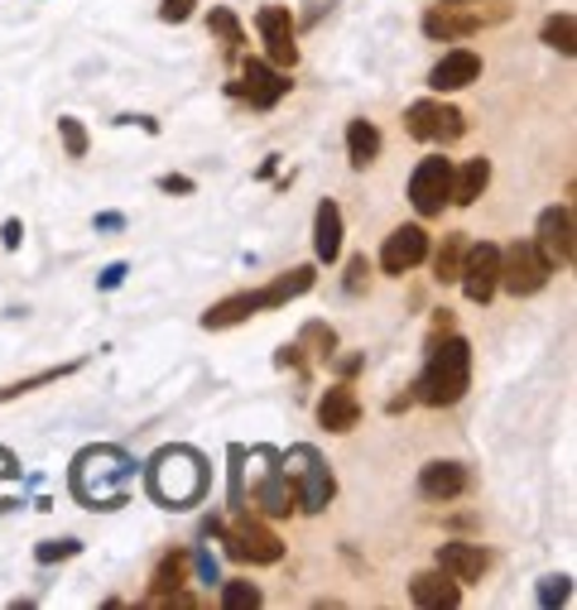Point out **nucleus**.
I'll list each match as a JSON object with an SVG mask.
<instances>
[{
	"mask_svg": "<svg viewBox=\"0 0 577 610\" xmlns=\"http://www.w3.org/2000/svg\"><path fill=\"white\" fill-rule=\"evenodd\" d=\"M216 539L226 543V553L236 562H251V568H274L284 558V543L270 525H260L255 515H236L231 525H216Z\"/></svg>",
	"mask_w": 577,
	"mask_h": 610,
	"instance_id": "6",
	"label": "nucleus"
},
{
	"mask_svg": "<svg viewBox=\"0 0 577 610\" xmlns=\"http://www.w3.org/2000/svg\"><path fill=\"white\" fill-rule=\"evenodd\" d=\"M346 154H352V169H371L381 154V130L371 121H352L346 125Z\"/></svg>",
	"mask_w": 577,
	"mask_h": 610,
	"instance_id": "25",
	"label": "nucleus"
},
{
	"mask_svg": "<svg viewBox=\"0 0 577 610\" xmlns=\"http://www.w3.org/2000/svg\"><path fill=\"white\" fill-rule=\"evenodd\" d=\"M193 179H183V173H164V179H159V193H179V197H188L193 193Z\"/></svg>",
	"mask_w": 577,
	"mask_h": 610,
	"instance_id": "41",
	"label": "nucleus"
},
{
	"mask_svg": "<svg viewBox=\"0 0 577 610\" xmlns=\"http://www.w3.org/2000/svg\"><path fill=\"white\" fill-rule=\"evenodd\" d=\"M125 274H130L125 260H111V265L97 274V288H101V294H111V288H121V284H125Z\"/></svg>",
	"mask_w": 577,
	"mask_h": 610,
	"instance_id": "39",
	"label": "nucleus"
},
{
	"mask_svg": "<svg viewBox=\"0 0 577 610\" xmlns=\"http://www.w3.org/2000/svg\"><path fill=\"white\" fill-rule=\"evenodd\" d=\"M486 183H490V159H467L462 169H453V193H447V202L472 207V202L486 193Z\"/></svg>",
	"mask_w": 577,
	"mask_h": 610,
	"instance_id": "23",
	"label": "nucleus"
},
{
	"mask_svg": "<svg viewBox=\"0 0 577 610\" xmlns=\"http://www.w3.org/2000/svg\"><path fill=\"white\" fill-rule=\"evenodd\" d=\"M371 279V260L366 255H352V265H346V294H361Z\"/></svg>",
	"mask_w": 577,
	"mask_h": 610,
	"instance_id": "38",
	"label": "nucleus"
},
{
	"mask_svg": "<svg viewBox=\"0 0 577 610\" xmlns=\"http://www.w3.org/2000/svg\"><path fill=\"white\" fill-rule=\"evenodd\" d=\"M97 231H125V216L121 212H97Z\"/></svg>",
	"mask_w": 577,
	"mask_h": 610,
	"instance_id": "44",
	"label": "nucleus"
},
{
	"mask_svg": "<svg viewBox=\"0 0 577 610\" xmlns=\"http://www.w3.org/2000/svg\"><path fill=\"white\" fill-rule=\"evenodd\" d=\"M193 10H198V0H164V6H159V20L183 24V20H193Z\"/></svg>",
	"mask_w": 577,
	"mask_h": 610,
	"instance_id": "37",
	"label": "nucleus"
},
{
	"mask_svg": "<svg viewBox=\"0 0 577 610\" xmlns=\"http://www.w3.org/2000/svg\"><path fill=\"white\" fill-rule=\"evenodd\" d=\"M255 313L260 308H255L251 288H245V294H231L222 303H212V308L202 313V327H207V332H226V327H236V323H245V317H255Z\"/></svg>",
	"mask_w": 577,
	"mask_h": 610,
	"instance_id": "24",
	"label": "nucleus"
},
{
	"mask_svg": "<svg viewBox=\"0 0 577 610\" xmlns=\"http://www.w3.org/2000/svg\"><path fill=\"white\" fill-rule=\"evenodd\" d=\"M476 78H482V58L472 49H447L438 63H433L428 87L433 92H462V87H472Z\"/></svg>",
	"mask_w": 577,
	"mask_h": 610,
	"instance_id": "16",
	"label": "nucleus"
},
{
	"mask_svg": "<svg viewBox=\"0 0 577 610\" xmlns=\"http://www.w3.org/2000/svg\"><path fill=\"white\" fill-rule=\"evenodd\" d=\"M207 457L198 453V447H159V453L150 457V467H144V490L164 505V510H193V505L207 496Z\"/></svg>",
	"mask_w": 577,
	"mask_h": 610,
	"instance_id": "2",
	"label": "nucleus"
},
{
	"mask_svg": "<svg viewBox=\"0 0 577 610\" xmlns=\"http://www.w3.org/2000/svg\"><path fill=\"white\" fill-rule=\"evenodd\" d=\"M14 490H20V457L10 447H0V510L14 505Z\"/></svg>",
	"mask_w": 577,
	"mask_h": 610,
	"instance_id": "33",
	"label": "nucleus"
},
{
	"mask_svg": "<svg viewBox=\"0 0 577 610\" xmlns=\"http://www.w3.org/2000/svg\"><path fill=\"white\" fill-rule=\"evenodd\" d=\"M82 553V543L78 539H43L39 548H34V558L49 568V562H63V558H78Z\"/></svg>",
	"mask_w": 577,
	"mask_h": 610,
	"instance_id": "36",
	"label": "nucleus"
},
{
	"mask_svg": "<svg viewBox=\"0 0 577 610\" xmlns=\"http://www.w3.org/2000/svg\"><path fill=\"white\" fill-rule=\"evenodd\" d=\"M274 366H280V370H303L298 342H294V346H280V352H274Z\"/></svg>",
	"mask_w": 577,
	"mask_h": 610,
	"instance_id": "43",
	"label": "nucleus"
},
{
	"mask_svg": "<svg viewBox=\"0 0 577 610\" xmlns=\"http://www.w3.org/2000/svg\"><path fill=\"white\" fill-rule=\"evenodd\" d=\"M241 471L251 476V505H255L260 515L288 519V515L298 510L294 486H288V476H284L280 453H274V447H251V453L241 447Z\"/></svg>",
	"mask_w": 577,
	"mask_h": 610,
	"instance_id": "4",
	"label": "nucleus"
},
{
	"mask_svg": "<svg viewBox=\"0 0 577 610\" xmlns=\"http://www.w3.org/2000/svg\"><path fill=\"white\" fill-rule=\"evenodd\" d=\"M467 486H472V476L462 461H428L424 471H418V496L424 500H457V496H467Z\"/></svg>",
	"mask_w": 577,
	"mask_h": 610,
	"instance_id": "17",
	"label": "nucleus"
},
{
	"mask_svg": "<svg viewBox=\"0 0 577 610\" xmlns=\"http://www.w3.org/2000/svg\"><path fill=\"white\" fill-rule=\"evenodd\" d=\"M288 72H280L274 63H265V58H251L241 72V82H231V96H241V101H251L255 111H270V106H280V101L288 96Z\"/></svg>",
	"mask_w": 577,
	"mask_h": 610,
	"instance_id": "12",
	"label": "nucleus"
},
{
	"mask_svg": "<svg viewBox=\"0 0 577 610\" xmlns=\"http://www.w3.org/2000/svg\"><path fill=\"white\" fill-rule=\"evenodd\" d=\"M280 467L288 476V486H294V500L303 515H323L332 496H337V481H332V467L323 461V453L308 443L288 447V453H280Z\"/></svg>",
	"mask_w": 577,
	"mask_h": 610,
	"instance_id": "5",
	"label": "nucleus"
},
{
	"mask_svg": "<svg viewBox=\"0 0 577 610\" xmlns=\"http://www.w3.org/2000/svg\"><path fill=\"white\" fill-rule=\"evenodd\" d=\"M313 284H317V270L313 265H294L288 274H280V279H270L265 288H251V298H255L260 313H270V308H284V303L303 298Z\"/></svg>",
	"mask_w": 577,
	"mask_h": 610,
	"instance_id": "18",
	"label": "nucleus"
},
{
	"mask_svg": "<svg viewBox=\"0 0 577 610\" xmlns=\"http://www.w3.org/2000/svg\"><path fill=\"white\" fill-rule=\"evenodd\" d=\"M409 601L424 606V610H453V606H462V587L443 568H433V572H418L409 582Z\"/></svg>",
	"mask_w": 577,
	"mask_h": 610,
	"instance_id": "21",
	"label": "nucleus"
},
{
	"mask_svg": "<svg viewBox=\"0 0 577 610\" xmlns=\"http://www.w3.org/2000/svg\"><path fill=\"white\" fill-rule=\"evenodd\" d=\"M467 231H453V236H443V251L433 255V279L438 284H457V270H462V255H467Z\"/></svg>",
	"mask_w": 577,
	"mask_h": 610,
	"instance_id": "27",
	"label": "nucleus"
},
{
	"mask_svg": "<svg viewBox=\"0 0 577 610\" xmlns=\"http://www.w3.org/2000/svg\"><path fill=\"white\" fill-rule=\"evenodd\" d=\"M222 587V610H255L265 606V597H260L255 582H216Z\"/></svg>",
	"mask_w": 577,
	"mask_h": 610,
	"instance_id": "32",
	"label": "nucleus"
},
{
	"mask_svg": "<svg viewBox=\"0 0 577 610\" xmlns=\"http://www.w3.org/2000/svg\"><path fill=\"white\" fill-rule=\"evenodd\" d=\"M366 366V356H342V375H352V370H361Z\"/></svg>",
	"mask_w": 577,
	"mask_h": 610,
	"instance_id": "45",
	"label": "nucleus"
},
{
	"mask_svg": "<svg viewBox=\"0 0 577 610\" xmlns=\"http://www.w3.org/2000/svg\"><path fill=\"white\" fill-rule=\"evenodd\" d=\"M573 601V577H544L539 582V606L544 610H558Z\"/></svg>",
	"mask_w": 577,
	"mask_h": 610,
	"instance_id": "35",
	"label": "nucleus"
},
{
	"mask_svg": "<svg viewBox=\"0 0 577 610\" xmlns=\"http://www.w3.org/2000/svg\"><path fill=\"white\" fill-rule=\"evenodd\" d=\"M188 582V553H164L154 568V597H169V591H183Z\"/></svg>",
	"mask_w": 577,
	"mask_h": 610,
	"instance_id": "29",
	"label": "nucleus"
},
{
	"mask_svg": "<svg viewBox=\"0 0 577 610\" xmlns=\"http://www.w3.org/2000/svg\"><path fill=\"white\" fill-rule=\"evenodd\" d=\"M548 49H558L563 58H573L577 53V20H573V10H558V14H548L544 20V34H539Z\"/></svg>",
	"mask_w": 577,
	"mask_h": 610,
	"instance_id": "28",
	"label": "nucleus"
},
{
	"mask_svg": "<svg viewBox=\"0 0 577 610\" xmlns=\"http://www.w3.org/2000/svg\"><path fill=\"white\" fill-rule=\"evenodd\" d=\"M313 255L317 265H332L342 255V207L332 197H323L313 212Z\"/></svg>",
	"mask_w": 577,
	"mask_h": 610,
	"instance_id": "22",
	"label": "nucleus"
},
{
	"mask_svg": "<svg viewBox=\"0 0 577 610\" xmlns=\"http://www.w3.org/2000/svg\"><path fill=\"white\" fill-rule=\"evenodd\" d=\"M453 6H467V0H453Z\"/></svg>",
	"mask_w": 577,
	"mask_h": 610,
	"instance_id": "46",
	"label": "nucleus"
},
{
	"mask_svg": "<svg viewBox=\"0 0 577 610\" xmlns=\"http://www.w3.org/2000/svg\"><path fill=\"white\" fill-rule=\"evenodd\" d=\"M548 279H554V265L539 255V245L534 241H515V245H505L500 251V288L505 294L529 298V294H539Z\"/></svg>",
	"mask_w": 577,
	"mask_h": 610,
	"instance_id": "7",
	"label": "nucleus"
},
{
	"mask_svg": "<svg viewBox=\"0 0 577 610\" xmlns=\"http://www.w3.org/2000/svg\"><path fill=\"white\" fill-rule=\"evenodd\" d=\"M58 135H63L68 159H87V130H82L78 115H58Z\"/></svg>",
	"mask_w": 577,
	"mask_h": 610,
	"instance_id": "34",
	"label": "nucleus"
},
{
	"mask_svg": "<svg viewBox=\"0 0 577 610\" xmlns=\"http://www.w3.org/2000/svg\"><path fill=\"white\" fill-rule=\"evenodd\" d=\"M207 29L216 39H222V49L226 53H241V43H245V29H241V20L231 14L226 6H212V14H207Z\"/></svg>",
	"mask_w": 577,
	"mask_h": 610,
	"instance_id": "30",
	"label": "nucleus"
},
{
	"mask_svg": "<svg viewBox=\"0 0 577 610\" xmlns=\"http://www.w3.org/2000/svg\"><path fill=\"white\" fill-rule=\"evenodd\" d=\"M87 366V360H68V366H49V370H39V375H24V380H14L0 389V404H10V399H20V395H34V389L43 385H58V380H68V375H78Z\"/></svg>",
	"mask_w": 577,
	"mask_h": 610,
	"instance_id": "26",
	"label": "nucleus"
},
{
	"mask_svg": "<svg viewBox=\"0 0 577 610\" xmlns=\"http://www.w3.org/2000/svg\"><path fill=\"white\" fill-rule=\"evenodd\" d=\"M534 245H539V255H544L554 270H568L573 260H577V222H573V207H568V202H558V207H544V212H539Z\"/></svg>",
	"mask_w": 577,
	"mask_h": 610,
	"instance_id": "8",
	"label": "nucleus"
},
{
	"mask_svg": "<svg viewBox=\"0 0 577 610\" xmlns=\"http://www.w3.org/2000/svg\"><path fill=\"white\" fill-rule=\"evenodd\" d=\"M447 193H453V164L443 154L418 159V169L409 173V202L418 216H443Z\"/></svg>",
	"mask_w": 577,
	"mask_h": 610,
	"instance_id": "9",
	"label": "nucleus"
},
{
	"mask_svg": "<svg viewBox=\"0 0 577 610\" xmlns=\"http://www.w3.org/2000/svg\"><path fill=\"white\" fill-rule=\"evenodd\" d=\"M457 284H462V294H467L472 303H490V294L500 288V245L472 241L467 255H462Z\"/></svg>",
	"mask_w": 577,
	"mask_h": 610,
	"instance_id": "10",
	"label": "nucleus"
},
{
	"mask_svg": "<svg viewBox=\"0 0 577 610\" xmlns=\"http://www.w3.org/2000/svg\"><path fill=\"white\" fill-rule=\"evenodd\" d=\"M317 424H323L327 433H352L361 424V399L346 380L323 389V399H317Z\"/></svg>",
	"mask_w": 577,
	"mask_h": 610,
	"instance_id": "15",
	"label": "nucleus"
},
{
	"mask_svg": "<svg viewBox=\"0 0 577 610\" xmlns=\"http://www.w3.org/2000/svg\"><path fill=\"white\" fill-rule=\"evenodd\" d=\"M130 481H135V457H130L125 447H111V443L82 447V453L72 457V471H68L72 500L87 505V510H121Z\"/></svg>",
	"mask_w": 577,
	"mask_h": 610,
	"instance_id": "1",
	"label": "nucleus"
},
{
	"mask_svg": "<svg viewBox=\"0 0 577 610\" xmlns=\"http://www.w3.org/2000/svg\"><path fill=\"white\" fill-rule=\"evenodd\" d=\"M476 29H482V14L467 10V6H453V0H447L443 10H428V14H424V34H428V39H443V43L472 39Z\"/></svg>",
	"mask_w": 577,
	"mask_h": 610,
	"instance_id": "19",
	"label": "nucleus"
},
{
	"mask_svg": "<svg viewBox=\"0 0 577 610\" xmlns=\"http://www.w3.org/2000/svg\"><path fill=\"white\" fill-rule=\"evenodd\" d=\"M298 352H313L317 360H332V352H337V332H332L327 323H303Z\"/></svg>",
	"mask_w": 577,
	"mask_h": 610,
	"instance_id": "31",
	"label": "nucleus"
},
{
	"mask_svg": "<svg viewBox=\"0 0 577 610\" xmlns=\"http://www.w3.org/2000/svg\"><path fill=\"white\" fill-rule=\"evenodd\" d=\"M404 130L424 144H447L467 130V121H462V111L447 106V101H414V106L404 111Z\"/></svg>",
	"mask_w": 577,
	"mask_h": 610,
	"instance_id": "11",
	"label": "nucleus"
},
{
	"mask_svg": "<svg viewBox=\"0 0 577 610\" xmlns=\"http://www.w3.org/2000/svg\"><path fill=\"white\" fill-rule=\"evenodd\" d=\"M424 260H428V231L414 226V222L395 226L385 236V245H381V270L395 274V279H399V274H409V270H418Z\"/></svg>",
	"mask_w": 577,
	"mask_h": 610,
	"instance_id": "14",
	"label": "nucleus"
},
{
	"mask_svg": "<svg viewBox=\"0 0 577 610\" xmlns=\"http://www.w3.org/2000/svg\"><path fill=\"white\" fill-rule=\"evenodd\" d=\"M255 29H260V43H265V63H274V68H294L298 63L294 14H288V6H260L255 10Z\"/></svg>",
	"mask_w": 577,
	"mask_h": 610,
	"instance_id": "13",
	"label": "nucleus"
},
{
	"mask_svg": "<svg viewBox=\"0 0 577 610\" xmlns=\"http://www.w3.org/2000/svg\"><path fill=\"white\" fill-rule=\"evenodd\" d=\"M472 389V342L447 332L443 342L428 346V360L414 380V399L428 409H453V404Z\"/></svg>",
	"mask_w": 577,
	"mask_h": 610,
	"instance_id": "3",
	"label": "nucleus"
},
{
	"mask_svg": "<svg viewBox=\"0 0 577 610\" xmlns=\"http://www.w3.org/2000/svg\"><path fill=\"white\" fill-rule=\"evenodd\" d=\"M193 568H198V577H202V582H207V587L222 582V572H216V558L207 553V548H198V553H193Z\"/></svg>",
	"mask_w": 577,
	"mask_h": 610,
	"instance_id": "40",
	"label": "nucleus"
},
{
	"mask_svg": "<svg viewBox=\"0 0 577 610\" xmlns=\"http://www.w3.org/2000/svg\"><path fill=\"white\" fill-rule=\"evenodd\" d=\"M20 241H24V222L20 216H10V222L0 226V245H6V251H20Z\"/></svg>",
	"mask_w": 577,
	"mask_h": 610,
	"instance_id": "42",
	"label": "nucleus"
},
{
	"mask_svg": "<svg viewBox=\"0 0 577 610\" xmlns=\"http://www.w3.org/2000/svg\"><path fill=\"white\" fill-rule=\"evenodd\" d=\"M486 548L482 543H462V539H453V543H438V568L453 577L457 587H467V582H476V577L486 572Z\"/></svg>",
	"mask_w": 577,
	"mask_h": 610,
	"instance_id": "20",
	"label": "nucleus"
}]
</instances>
